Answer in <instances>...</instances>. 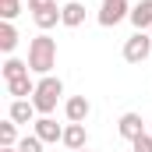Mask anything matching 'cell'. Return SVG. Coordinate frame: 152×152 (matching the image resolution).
<instances>
[{
    "label": "cell",
    "mask_w": 152,
    "mask_h": 152,
    "mask_svg": "<svg viewBox=\"0 0 152 152\" xmlns=\"http://www.w3.org/2000/svg\"><path fill=\"white\" fill-rule=\"evenodd\" d=\"M7 117H11L14 124H32V117H36L32 99H14V103H11V110H7Z\"/></svg>",
    "instance_id": "cell-10"
},
{
    "label": "cell",
    "mask_w": 152,
    "mask_h": 152,
    "mask_svg": "<svg viewBox=\"0 0 152 152\" xmlns=\"http://www.w3.org/2000/svg\"><path fill=\"white\" fill-rule=\"evenodd\" d=\"M21 14V4L18 0H0V18L4 21H11V18H18Z\"/></svg>",
    "instance_id": "cell-18"
},
{
    "label": "cell",
    "mask_w": 152,
    "mask_h": 152,
    "mask_svg": "<svg viewBox=\"0 0 152 152\" xmlns=\"http://www.w3.org/2000/svg\"><path fill=\"white\" fill-rule=\"evenodd\" d=\"M78 152H88V149H78Z\"/></svg>",
    "instance_id": "cell-22"
},
{
    "label": "cell",
    "mask_w": 152,
    "mask_h": 152,
    "mask_svg": "<svg viewBox=\"0 0 152 152\" xmlns=\"http://www.w3.org/2000/svg\"><path fill=\"white\" fill-rule=\"evenodd\" d=\"M28 75V60H18V57H7L4 60V81H14V78Z\"/></svg>",
    "instance_id": "cell-14"
},
{
    "label": "cell",
    "mask_w": 152,
    "mask_h": 152,
    "mask_svg": "<svg viewBox=\"0 0 152 152\" xmlns=\"http://www.w3.org/2000/svg\"><path fill=\"white\" fill-rule=\"evenodd\" d=\"M81 21H85V4H81V0H67V4L60 7V25L78 28Z\"/></svg>",
    "instance_id": "cell-5"
},
{
    "label": "cell",
    "mask_w": 152,
    "mask_h": 152,
    "mask_svg": "<svg viewBox=\"0 0 152 152\" xmlns=\"http://www.w3.org/2000/svg\"><path fill=\"white\" fill-rule=\"evenodd\" d=\"M149 53H152V32H134L124 42V60L127 64H142V60H149Z\"/></svg>",
    "instance_id": "cell-3"
},
{
    "label": "cell",
    "mask_w": 152,
    "mask_h": 152,
    "mask_svg": "<svg viewBox=\"0 0 152 152\" xmlns=\"http://www.w3.org/2000/svg\"><path fill=\"white\" fill-rule=\"evenodd\" d=\"M117 127H120V134H124L127 142H134V138L145 134V124H142V117H138V113H124L120 120H117Z\"/></svg>",
    "instance_id": "cell-7"
},
{
    "label": "cell",
    "mask_w": 152,
    "mask_h": 152,
    "mask_svg": "<svg viewBox=\"0 0 152 152\" xmlns=\"http://www.w3.org/2000/svg\"><path fill=\"white\" fill-rule=\"evenodd\" d=\"M124 18H131L127 0H103V7H99V25H103V28H113Z\"/></svg>",
    "instance_id": "cell-4"
},
{
    "label": "cell",
    "mask_w": 152,
    "mask_h": 152,
    "mask_svg": "<svg viewBox=\"0 0 152 152\" xmlns=\"http://www.w3.org/2000/svg\"><path fill=\"white\" fill-rule=\"evenodd\" d=\"M64 145L71 152L85 149V124H67V127H64Z\"/></svg>",
    "instance_id": "cell-11"
},
{
    "label": "cell",
    "mask_w": 152,
    "mask_h": 152,
    "mask_svg": "<svg viewBox=\"0 0 152 152\" xmlns=\"http://www.w3.org/2000/svg\"><path fill=\"white\" fill-rule=\"evenodd\" d=\"M131 25L138 32H152V0H142L131 7Z\"/></svg>",
    "instance_id": "cell-6"
},
{
    "label": "cell",
    "mask_w": 152,
    "mask_h": 152,
    "mask_svg": "<svg viewBox=\"0 0 152 152\" xmlns=\"http://www.w3.org/2000/svg\"><path fill=\"white\" fill-rule=\"evenodd\" d=\"M32 18H36L39 32H50V28H53V25L60 21V7H50V11H36Z\"/></svg>",
    "instance_id": "cell-15"
},
{
    "label": "cell",
    "mask_w": 152,
    "mask_h": 152,
    "mask_svg": "<svg viewBox=\"0 0 152 152\" xmlns=\"http://www.w3.org/2000/svg\"><path fill=\"white\" fill-rule=\"evenodd\" d=\"M131 152H152V134H142L131 142Z\"/></svg>",
    "instance_id": "cell-19"
},
{
    "label": "cell",
    "mask_w": 152,
    "mask_h": 152,
    "mask_svg": "<svg viewBox=\"0 0 152 152\" xmlns=\"http://www.w3.org/2000/svg\"><path fill=\"white\" fill-rule=\"evenodd\" d=\"M42 145H46V142H42L39 134H25V138L18 142V152H42Z\"/></svg>",
    "instance_id": "cell-17"
},
{
    "label": "cell",
    "mask_w": 152,
    "mask_h": 152,
    "mask_svg": "<svg viewBox=\"0 0 152 152\" xmlns=\"http://www.w3.org/2000/svg\"><path fill=\"white\" fill-rule=\"evenodd\" d=\"M18 142H21V138H18V124L7 117V120L0 124V149H18Z\"/></svg>",
    "instance_id": "cell-13"
},
{
    "label": "cell",
    "mask_w": 152,
    "mask_h": 152,
    "mask_svg": "<svg viewBox=\"0 0 152 152\" xmlns=\"http://www.w3.org/2000/svg\"><path fill=\"white\" fill-rule=\"evenodd\" d=\"M14 46H18V28H14L11 21H4V25H0V50H4V53H14Z\"/></svg>",
    "instance_id": "cell-16"
},
{
    "label": "cell",
    "mask_w": 152,
    "mask_h": 152,
    "mask_svg": "<svg viewBox=\"0 0 152 152\" xmlns=\"http://www.w3.org/2000/svg\"><path fill=\"white\" fill-rule=\"evenodd\" d=\"M60 96H64V81H60V78H53V75L39 78V81H36V96H32L36 113L50 117L53 110H57V99H60Z\"/></svg>",
    "instance_id": "cell-2"
},
{
    "label": "cell",
    "mask_w": 152,
    "mask_h": 152,
    "mask_svg": "<svg viewBox=\"0 0 152 152\" xmlns=\"http://www.w3.org/2000/svg\"><path fill=\"white\" fill-rule=\"evenodd\" d=\"M88 110H92V106H88V99H85V96H71V99H67V106H64V113H67L71 124H85Z\"/></svg>",
    "instance_id": "cell-9"
},
{
    "label": "cell",
    "mask_w": 152,
    "mask_h": 152,
    "mask_svg": "<svg viewBox=\"0 0 152 152\" xmlns=\"http://www.w3.org/2000/svg\"><path fill=\"white\" fill-rule=\"evenodd\" d=\"M0 152H18V149H0Z\"/></svg>",
    "instance_id": "cell-21"
},
{
    "label": "cell",
    "mask_w": 152,
    "mask_h": 152,
    "mask_svg": "<svg viewBox=\"0 0 152 152\" xmlns=\"http://www.w3.org/2000/svg\"><path fill=\"white\" fill-rule=\"evenodd\" d=\"M50 7H57V0H28V11L36 14V11H50Z\"/></svg>",
    "instance_id": "cell-20"
},
{
    "label": "cell",
    "mask_w": 152,
    "mask_h": 152,
    "mask_svg": "<svg viewBox=\"0 0 152 152\" xmlns=\"http://www.w3.org/2000/svg\"><path fill=\"white\" fill-rule=\"evenodd\" d=\"M36 134L42 142H64V127H60L53 117H39L36 120Z\"/></svg>",
    "instance_id": "cell-8"
},
{
    "label": "cell",
    "mask_w": 152,
    "mask_h": 152,
    "mask_svg": "<svg viewBox=\"0 0 152 152\" xmlns=\"http://www.w3.org/2000/svg\"><path fill=\"white\" fill-rule=\"evenodd\" d=\"M57 67V39H50L46 32H39L32 42H28V71L36 75H50Z\"/></svg>",
    "instance_id": "cell-1"
},
{
    "label": "cell",
    "mask_w": 152,
    "mask_h": 152,
    "mask_svg": "<svg viewBox=\"0 0 152 152\" xmlns=\"http://www.w3.org/2000/svg\"><path fill=\"white\" fill-rule=\"evenodd\" d=\"M7 92L14 96V99H28V96H36V81L25 75V78H14V81H7Z\"/></svg>",
    "instance_id": "cell-12"
}]
</instances>
